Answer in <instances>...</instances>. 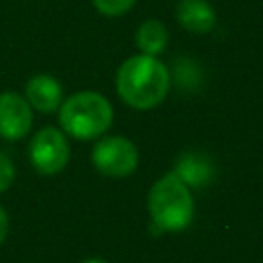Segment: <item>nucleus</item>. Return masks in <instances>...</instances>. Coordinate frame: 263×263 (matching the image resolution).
I'll return each mask as SVG.
<instances>
[{
  "instance_id": "nucleus-1",
  "label": "nucleus",
  "mask_w": 263,
  "mask_h": 263,
  "mask_svg": "<svg viewBox=\"0 0 263 263\" xmlns=\"http://www.w3.org/2000/svg\"><path fill=\"white\" fill-rule=\"evenodd\" d=\"M115 88L125 105L146 111L164 101L171 88V72L156 55L138 53L119 66Z\"/></svg>"
},
{
  "instance_id": "nucleus-2",
  "label": "nucleus",
  "mask_w": 263,
  "mask_h": 263,
  "mask_svg": "<svg viewBox=\"0 0 263 263\" xmlns=\"http://www.w3.org/2000/svg\"><path fill=\"white\" fill-rule=\"evenodd\" d=\"M62 132L76 140H95L113 123L111 103L95 90H80L62 101L58 109Z\"/></svg>"
},
{
  "instance_id": "nucleus-3",
  "label": "nucleus",
  "mask_w": 263,
  "mask_h": 263,
  "mask_svg": "<svg viewBox=\"0 0 263 263\" xmlns=\"http://www.w3.org/2000/svg\"><path fill=\"white\" fill-rule=\"evenodd\" d=\"M148 212L156 232H181L193 220V197L189 187L171 171L160 177L148 193Z\"/></svg>"
},
{
  "instance_id": "nucleus-4",
  "label": "nucleus",
  "mask_w": 263,
  "mask_h": 263,
  "mask_svg": "<svg viewBox=\"0 0 263 263\" xmlns=\"http://www.w3.org/2000/svg\"><path fill=\"white\" fill-rule=\"evenodd\" d=\"M29 160L39 175H55L70 160V144L62 129L45 125L29 142Z\"/></svg>"
},
{
  "instance_id": "nucleus-5",
  "label": "nucleus",
  "mask_w": 263,
  "mask_h": 263,
  "mask_svg": "<svg viewBox=\"0 0 263 263\" xmlns=\"http://www.w3.org/2000/svg\"><path fill=\"white\" fill-rule=\"evenodd\" d=\"M90 160L105 177H127L136 171L140 154L132 140L123 136H107L92 148Z\"/></svg>"
},
{
  "instance_id": "nucleus-6",
  "label": "nucleus",
  "mask_w": 263,
  "mask_h": 263,
  "mask_svg": "<svg viewBox=\"0 0 263 263\" xmlns=\"http://www.w3.org/2000/svg\"><path fill=\"white\" fill-rule=\"evenodd\" d=\"M33 125V109L27 103L25 95L14 90L0 92V138L21 140L29 134Z\"/></svg>"
},
{
  "instance_id": "nucleus-7",
  "label": "nucleus",
  "mask_w": 263,
  "mask_h": 263,
  "mask_svg": "<svg viewBox=\"0 0 263 263\" xmlns=\"http://www.w3.org/2000/svg\"><path fill=\"white\" fill-rule=\"evenodd\" d=\"M173 173L189 187V189H201L205 185H210L216 177V166H214V160L203 154V152H183L177 162H175V168Z\"/></svg>"
},
{
  "instance_id": "nucleus-8",
  "label": "nucleus",
  "mask_w": 263,
  "mask_h": 263,
  "mask_svg": "<svg viewBox=\"0 0 263 263\" xmlns=\"http://www.w3.org/2000/svg\"><path fill=\"white\" fill-rule=\"evenodd\" d=\"M25 99L31 105V109H37L41 113H53L60 109L64 101L62 84L58 78L49 74H35L25 84Z\"/></svg>"
},
{
  "instance_id": "nucleus-9",
  "label": "nucleus",
  "mask_w": 263,
  "mask_h": 263,
  "mask_svg": "<svg viewBox=\"0 0 263 263\" xmlns=\"http://www.w3.org/2000/svg\"><path fill=\"white\" fill-rule=\"evenodd\" d=\"M175 16L185 31L195 35L210 33L216 25V10L208 0H179Z\"/></svg>"
},
{
  "instance_id": "nucleus-10",
  "label": "nucleus",
  "mask_w": 263,
  "mask_h": 263,
  "mask_svg": "<svg viewBox=\"0 0 263 263\" xmlns=\"http://www.w3.org/2000/svg\"><path fill=\"white\" fill-rule=\"evenodd\" d=\"M136 45H138L140 53L158 55L168 45V29L164 27L162 21L148 18L136 31Z\"/></svg>"
},
{
  "instance_id": "nucleus-11",
  "label": "nucleus",
  "mask_w": 263,
  "mask_h": 263,
  "mask_svg": "<svg viewBox=\"0 0 263 263\" xmlns=\"http://www.w3.org/2000/svg\"><path fill=\"white\" fill-rule=\"evenodd\" d=\"M134 4H136V0H92V6L103 16H121Z\"/></svg>"
},
{
  "instance_id": "nucleus-12",
  "label": "nucleus",
  "mask_w": 263,
  "mask_h": 263,
  "mask_svg": "<svg viewBox=\"0 0 263 263\" xmlns=\"http://www.w3.org/2000/svg\"><path fill=\"white\" fill-rule=\"evenodd\" d=\"M12 181H14V164L4 152H0V193L6 191L12 185Z\"/></svg>"
},
{
  "instance_id": "nucleus-13",
  "label": "nucleus",
  "mask_w": 263,
  "mask_h": 263,
  "mask_svg": "<svg viewBox=\"0 0 263 263\" xmlns=\"http://www.w3.org/2000/svg\"><path fill=\"white\" fill-rule=\"evenodd\" d=\"M6 234H8V214H6L4 208L0 205V245H2V240L6 238Z\"/></svg>"
},
{
  "instance_id": "nucleus-14",
  "label": "nucleus",
  "mask_w": 263,
  "mask_h": 263,
  "mask_svg": "<svg viewBox=\"0 0 263 263\" xmlns=\"http://www.w3.org/2000/svg\"><path fill=\"white\" fill-rule=\"evenodd\" d=\"M82 263H107L105 259H97V257H92V259H86V261H82Z\"/></svg>"
}]
</instances>
